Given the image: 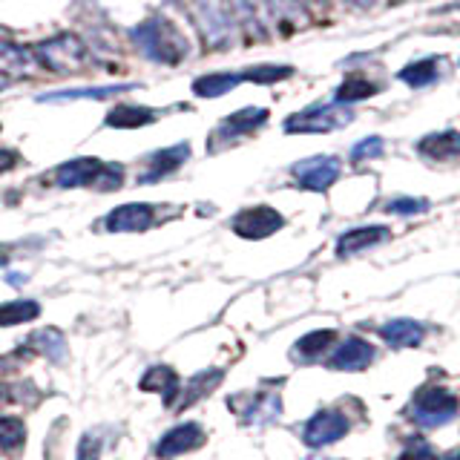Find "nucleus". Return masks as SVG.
Wrapping results in <instances>:
<instances>
[{"mask_svg": "<svg viewBox=\"0 0 460 460\" xmlns=\"http://www.w3.org/2000/svg\"><path fill=\"white\" fill-rule=\"evenodd\" d=\"M239 26L244 23L256 35H288L305 21L299 0H234Z\"/></svg>", "mask_w": 460, "mask_h": 460, "instance_id": "1", "label": "nucleus"}, {"mask_svg": "<svg viewBox=\"0 0 460 460\" xmlns=\"http://www.w3.org/2000/svg\"><path fill=\"white\" fill-rule=\"evenodd\" d=\"M133 40L141 55H147L155 64L176 66L187 58V38L167 18H150L133 29Z\"/></svg>", "mask_w": 460, "mask_h": 460, "instance_id": "2", "label": "nucleus"}, {"mask_svg": "<svg viewBox=\"0 0 460 460\" xmlns=\"http://www.w3.org/2000/svg\"><path fill=\"white\" fill-rule=\"evenodd\" d=\"M124 181V167L121 164H104L101 158H72L55 170V184L58 187H95V190H119Z\"/></svg>", "mask_w": 460, "mask_h": 460, "instance_id": "3", "label": "nucleus"}, {"mask_svg": "<svg viewBox=\"0 0 460 460\" xmlns=\"http://www.w3.org/2000/svg\"><path fill=\"white\" fill-rule=\"evenodd\" d=\"M193 18L201 29V35L216 49H225L236 38L239 18L234 0H193Z\"/></svg>", "mask_w": 460, "mask_h": 460, "instance_id": "4", "label": "nucleus"}, {"mask_svg": "<svg viewBox=\"0 0 460 460\" xmlns=\"http://www.w3.org/2000/svg\"><path fill=\"white\" fill-rule=\"evenodd\" d=\"M32 55L40 66H47L49 72H55V75H64V72H84L93 61L86 43L75 35H55L49 40H43L40 47H35Z\"/></svg>", "mask_w": 460, "mask_h": 460, "instance_id": "5", "label": "nucleus"}, {"mask_svg": "<svg viewBox=\"0 0 460 460\" xmlns=\"http://www.w3.org/2000/svg\"><path fill=\"white\" fill-rule=\"evenodd\" d=\"M354 121V112L340 104H320L308 107L285 121V133H331V129L349 127Z\"/></svg>", "mask_w": 460, "mask_h": 460, "instance_id": "6", "label": "nucleus"}, {"mask_svg": "<svg viewBox=\"0 0 460 460\" xmlns=\"http://www.w3.org/2000/svg\"><path fill=\"white\" fill-rule=\"evenodd\" d=\"M411 414L420 426H443L457 414V400L452 392H443V388H426V392L414 397Z\"/></svg>", "mask_w": 460, "mask_h": 460, "instance_id": "7", "label": "nucleus"}, {"mask_svg": "<svg viewBox=\"0 0 460 460\" xmlns=\"http://www.w3.org/2000/svg\"><path fill=\"white\" fill-rule=\"evenodd\" d=\"M285 225V219L279 216V210H273L268 205H259V208H248V210H239L234 216V234L242 239H268L273 236L277 230Z\"/></svg>", "mask_w": 460, "mask_h": 460, "instance_id": "8", "label": "nucleus"}, {"mask_svg": "<svg viewBox=\"0 0 460 460\" xmlns=\"http://www.w3.org/2000/svg\"><path fill=\"white\" fill-rule=\"evenodd\" d=\"M291 172H294V179L299 181L302 190L323 193L340 179V162L334 155H314V158H305V162L294 164Z\"/></svg>", "mask_w": 460, "mask_h": 460, "instance_id": "9", "label": "nucleus"}, {"mask_svg": "<svg viewBox=\"0 0 460 460\" xmlns=\"http://www.w3.org/2000/svg\"><path fill=\"white\" fill-rule=\"evenodd\" d=\"M345 431H349V420H345V414H340L334 409H325V411H316L305 423L302 440H305L311 449H323V446L337 443L340 438H345Z\"/></svg>", "mask_w": 460, "mask_h": 460, "instance_id": "10", "label": "nucleus"}, {"mask_svg": "<svg viewBox=\"0 0 460 460\" xmlns=\"http://www.w3.org/2000/svg\"><path fill=\"white\" fill-rule=\"evenodd\" d=\"M155 219L153 205H144V201H129V205L115 208L107 216V230L110 234H138V230H147Z\"/></svg>", "mask_w": 460, "mask_h": 460, "instance_id": "11", "label": "nucleus"}, {"mask_svg": "<svg viewBox=\"0 0 460 460\" xmlns=\"http://www.w3.org/2000/svg\"><path fill=\"white\" fill-rule=\"evenodd\" d=\"M268 121V110L262 107H244L234 115H227V119L216 127V133H213V141H234L239 136H248L253 133V129H259Z\"/></svg>", "mask_w": 460, "mask_h": 460, "instance_id": "12", "label": "nucleus"}, {"mask_svg": "<svg viewBox=\"0 0 460 460\" xmlns=\"http://www.w3.org/2000/svg\"><path fill=\"white\" fill-rule=\"evenodd\" d=\"M201 443H205V431H201V426L199 423H181L176 429H170L167 435L158 440L155 455L158 457H176V455L199 449Z\"/></svg>", "mask_w": 460, "mask_h": 460, "instance_id": "13", "label": "nucleus"}, {"mask_svg": "<svg viewBox=\"0 0 460 460\" xmlns=\"http://www.w3.org/2000/svg\"><path fill=\"white\" fill-rule=\"evenodd\" d=\"M371 363H374V345L359 337H349L328 359V366L337 371H363Z\"/></svg>", "mask_w": 460, "mask_h": 460, "instance_id": "14", "label": "nucleus"}, {"mask_svg": "<svg viewBox=\"0 0 460 460\" xmlns=\"http://www.w3.org/2000/svg\"><path fill=\"white\" fill-rule=\"evenodd\" d=\"M187 158H190V144L181 141V144H172L167 150H158L150 155L147 162V172L141 176V181H158L162 176H170L172 170H179Z\"/></svg>", "mask_w": 460, "mask_h": 460, "instance_id": "15", "label": "nucleus"}, {"mask_svg": "<svg viewBox=\"0 0 460 460\" xmlns=\"http://www.w3.org/2000/svg\"><path fill=\"white\" fill-rule=\"evenodd\" d=\"M35 66H38V61H35L32 49H23V47H14L9 40H0V75L6 81L23 78Z\"/></svg>", "mask_w": 460, "mask_h": 460, "instance_id": "16", "label": "nucleus"}, {"mask_svg": "<svg viewBox=\"0 0 460 460\" xmlns=\"http://www.w3.org/2000/svg\"><path fill=\"white\" fill-rule=\"evenodd\" d=\"M388 236V227L383 225H371V227H354L349 234H342L337 239V256H354L366 248H374Z\"/></svg>", "mask_w": 460, "mask_h": 460, "instance_id": "17", "label": "nucleus"}, {"mask_svg": "<svg viewBox=\"0 0 460 460\" xmlns=\"http://www.w3.org/2000/svg\"><path fill=\"white\" fill-rule=\"evenodd\" d=\"M225 380V374L219 368H213V371H199L193 374L190 380H187L181 388H179V394H176V406L172 409H184V406H193L196 400H201L205 394H210L216 385H219Z\"/></svg>", "mask_w": 460, "mask_h": 460, "instance_id": "18", "label": "nucleus"}, {"mask_svg": "<svg viewBox=\"0 0 460 460\" xmlns=\"http://www.w3.org/2000/svg\"><path fill=\"white\" fill-rule=\"evenodd\" d=\"M144 392H158L164 397V406L172 409L176 406V394H179V377H176V371L167 368V366H153L147 374L141 377L138 383Z\"/></svg>", "mask_w": 460, "mask_h": 460, "instance_id": "19", "label": "nucleus"}, {"mask_svg": "<svg viewBox=\"0 0 460 460\" xmlns=\"http://www.w3.org/2000/svg\"><path fill=\"white\" fill-rule=\"evenodd\" d=\"M426 328L414 320H392L380 328V337L392 345V349H414V345L423 342Z\"/></svg>", "mask_w": 460, "mask_h": 460, "instance_id": "20", "label": "nucleus"}, {"mask_svg": "<svg viewBox=\"0 0 460 460\" xmlns=\"http://www.w3.org/2000/svg\"><path fill=\"white\" fill-rule=\"evenodd\" d=\"M158 119V112L150 107H138V104H119L110 110L107 115V127L115 129H136V127H147Z\"/></svg>", "mask_w": 460, "mask_h": 460, "instance_id": "21", "label": "nucleus"}, {"mask_svg": "<svg viewBox=\"0 0 460 460\" xmlns=\"http://www.w3.org/2000/svg\"><path fill=\"white\" fill-rule=\"evenodd\" d=\"M417 150L429 158H435V162H455L460 150V138L455 129H446V133H438V136H426L417 144Z\"/></svg>", "mask_w": 460, "mask_h": 460, "instance_id": "22", "label": "nucleus"}, {"mask_svg": "<svg viewBox=\"0 0 460 460\" xmlns=\"http://www.w3.org/2000/svg\"><path fill=\"white\" fill-rule=\"evenodd\" d=\"M242 84V72H213V75H201L193 81V93L199 98H219Z\"/></svg>", "mask_w": 460, "mask_h": 460, "instance_id": "23", "label": "nucleus"}, {"mask_svg": "<svg viewBox=\"0 0 460 460\" xmlns=\"http://www.w3.org/2000/svg\"><path fill=\"white\" fill-rule=\"evenodd\" d=\"M279 411H282L279 394H253L251 409H244L239 414H242V420H248V423H270V420H277Z\"/></svg>", "mask_w": 460, "mask_h": 460, "instance_id": "24", "label": "nucleus"}, {"mask_svg": "<svg viewBox=\"0 0 460 460\" xmlns=\"http://www.w3.org/2000/svg\"><path fill=\"white\" fill-rule=\"evenodd\" d=\"M440 64H446L443 58H423V61H414L400 72V81H406L409 86H429L431 81L440 78Z\"/></svg>", "mask_w": 460, "mask_h": 460, "instance_id": "25", "label": "nucleus"}, {"mask_svg": "<svg viewBox=\"0 0 460 460\" xmlns=\"http://www.w3.org/2000/svg\"><path fill=\"white\" fill-rule=\"evenodd\" d=\"M38 314H40V305H38L35 299L4 302V305H0V328L21 325V323H32Z\"/></svg>", "mask_w": 460, "mask_h": 460, "instance_id": "26", "label": "nucleus"}, {"mask_svg": "<svg viewBox=\"0 0 460 460\" xmlns=\"http://www.w3.org/2000/svg\"><path fill=\"white\" fill-rule=\"evenodd\" d=\"M371 95H377V84H371L368 78L363 75H349L342 84H340V90L334 95V104H354V101H363V98H371Z\"/></svg>", "mask_w": 460, "mask_h": 460, "instance_id": "27", "label": "nucleus"}, {"mask_svg": "<svg viewBox=\"0 0 460 460\" xmlns=\"http://www.w3.org/2000/svg\"><path fill=\"white\" fill-rule=\"evenodd\" d=\"M32 345L40 354H47L52 363H61V359L66 357V340H64V334L58 328L38 331V334L32 337Z\"/></svg>", "mask_w": 460, "mask_h": 460, "instance_id": "28", "label": "nucleus"}, {"mask_svg": "<svg viewBox=\"0 0 460 460\" xmlns=\"http://www.w3.org/2000/svg\"><path fill=\"white\" fill-rule=\"evenodd\" d=\"M133 90L129 84H119V86H90V90H61V93H49V95H40L38 101H78V98H110V95H119Z\"/></svg>", "mask_w": 460, "mask_h": 460, "instance_id": "29", "label": "nucleus"}, {"mask_svg": "<svg viewBox=\"0 0 460 460\" xmlns=\"http://www.w3.org/2000/svg\"><path fill=\"white\" fill-rule=\"evenodd\" d=\"M334 342V331H311V334L302 337L296 345H294V357H302V359H316L328 345Z\"/></svg>", "mask_w": 460, "mask_h": 460, "instance_id": "30", "label": "nucleus"}, {"mask_svg": "<svg viewBox=\"0 0 460 460\" xmlns=\"http://www.w3.org/2000/svg\"><path fill=\"white\" fill-rule=\"evenodd\" d=\"M294 75V66H277V64H262V66H251L242 72V81H253V84H277Z\"/></svg>", "mask_w": 460, "mask_h": 460, "instance_id": "31", "label": "nucleus"}, {"mask_svg": "<svg viewBox=\"0 0 460 460\" xmlns=\"http://www.w3.org/2000/svg\"><path fill=\"white\" fill-rule=\"evenodd\" d=\"M26 440V426L18 417H0V449H21Z\"/></svg>", "mask_w": 460, "mask_h": 460, "instance_id": "32", "label": "nucleus"}, {"mask_svg": "<svg viewBox=\"0 0 460 460\" xmlns=\"http://www.w3.org/2000/svg\"><path fill=\"white\" fill-rule=\"evenodd\" d=\"M388 213H397V216H414V213H426L429 210V201L426 199H394L385 205Z\"/></svg>", "mask_w": 460, "mask_h": 460, "instance_id": "33", "label": "nucleus"}, {"mask_svg": "<svg viewBox=\"0 0 460 460\" xmlns=\"http://www.w3.org/2000/svg\"><path fill=\"white\" fill-rule=\"evenodd\" d=\"M380 153H383V138L380 136H371V138H363L351 150V162L359 164V162H366V158H377Z\"/></svg>", "mask_w": 460, "mask_h": 460, "instance_id": "34", "label": "nucleus"}, {"mask_svg": "<svg viewBox=\"0 0 460 460\" xmlns=\"http://www.w3.org/2000/svg\"><path fill=\"white\" fill-rule=\"evenodd\" d=\"M397 460H438V455H435V449L429 446V440L414 438V440H409V446L402 449V455H400Z\"/></svg>", "mask_w": 460, "mask_h": 460, "instance_id": "35", "label": "nucleus"}, {"mask_svg": "<svg viewBox=\"0 0 460 460\" xmlns=\"http://www.w3.org/2000/svg\"><path fill=\"white\" fill-rule=\"evenodd\" d=\"M98 455H101L98 438L84 435V438H81V443H78V455H75V460H98Z\"/></svg>", "mask_w": 460, "mask_h": 460, "instance_id": "36", "label": "nucleus"}, {"mask_svg": "<svg viewBox=\"0 0 460 460\" xmlns=\"http://www.w3.org/2000/svg\"><path fill=\"white\" fill-rule=\"evenodd\" d=\"M14 164H18V153H14V150H0V172L12 170Z\"/></svg>", "mask_w": 460, "mask_h": 460, "instance_id": "37", "label": "nucleus"}, {"mask_svg": "<svg viewBox=\"0 0 460 460\" xmlns=\"http://www.w3.org/2000/svg\"><path fill=\"white\" fill-rule=\"evenodd\" d=\"M6 84H9V81H6L4 75H0V90H4V86H6Z\"/></svg>", "mask_w": 460, "mask_h": 460, "instance_id": "38", "label": "nucleus"}]
</instances>
